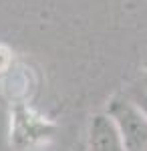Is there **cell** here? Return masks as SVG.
Listing matches in <instances>:
<instances>
[{
    "label": "cell",
    "instance_id": "1",
    "mask_svg": "<svg viewBox=\"0 0 147 151\" xmlns=\"http://www.w3.org/2000/svg\"><path fill=\"white\" fill-rule=\"evenodd\" d=\"M91 149L93 151H123L125 143L119 131L107 117H95L91 127Z\"/></svg>",
    "mask_w": 147,
    "mask_h": 151
},
{
    "label": "cell",
    "instance_id": "2",
    "mask_svg": "<svg viewBox=\"0 0 147 151\" xmlns=\"http://www.w3.org/2000/svg\"><path fill=\"white\" fill-rule=\"evenodd\" d=\"M10 63H12L10 50H8V48L4 47V45H0V73L8 69V67H10Z\"/></svg>",
    "mask_w": 147,
    "mask_h": 151
}]
</instances>
